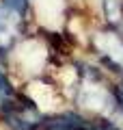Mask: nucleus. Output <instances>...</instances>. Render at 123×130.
<instances>
[{
	"mask_svg": "<svg viewBox=\"0 0 123 130\" xmlns=\"http://www.w3.org/2000/svg\"><path fill=\"white\" fill-rule=\"evenodd\" d=\"M54 59L56 56H54L52 37L41 35V32H30V35L22 37L5 54V65L11 78L22 87L28 80L46 78L50 74Z\"/></svg>",
	"mask_w": 123,
	"mask_h": 130,
	"instance_id": "f257e3e1",
	"label": "nucleus"
},
{
	"mask_svg": "<svg viewBox=\"0 0 123 130\" xmlns=\"http://www.w3.org/2000/svg\"><path fill=\"white\" fill-rule=\"evenodd\" d=\"M19 91L26 98V102L30 104L37 113H41L46 119L63 115V113H67L69 106H71L69 100L63 95V91H60L48 76L46 78H37V80L24 83L22 87H19Z\"/></svg>",
	"mask_w": 123,
	"mask_h": 130,
	"instance_id": "f03ea898",
	"label": "nucleus"
},
{
	"mask_svg": "<svg viewBox=\"0 0 123 130\" xmlns=\"http://www.w3.org/2000/svg\"><path fill=\"white\" fill-rule=\"evenodd\" d=\"M32 15L19 13L0 0V54L5 56L22 37L30 35Z\"/></svg>",
	"mask_w": 123,
	"mask_h": 130,
	"instance_id": "7ed1b4c3",
	"label": "nucleus"
}]
</instances>
